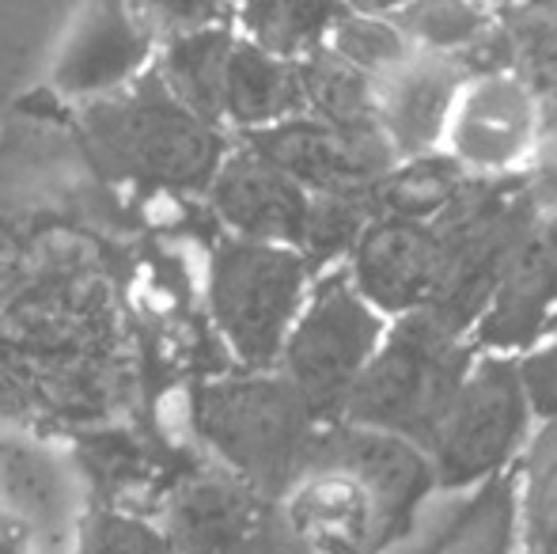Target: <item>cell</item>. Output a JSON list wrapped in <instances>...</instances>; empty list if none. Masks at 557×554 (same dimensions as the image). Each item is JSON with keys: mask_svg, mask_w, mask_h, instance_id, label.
Here are the masks:
<instances>
[{"mask_svg": "<svg viewBox=\"0 0 557 554\" xmlns=\"http://www.w3.org/2000/svg\"><path fill=\"white\" fill-rule=\"evenodd\" d=\"M175 554H293V532L277 525L270 502L232 475H201L168 505Z\"/></svg>", "mask_w": 557, "mask_h": 554, "instance_id": "obj_11", "label": "cell"}, {"mask_svg": "<svg viewBox=\"0 0 557 554\" xmlns=\"http://www.w3.org/2000/svg\"><path fill=\"white\" fill-rule=\"evenodd\" d=\"M326 50L342 58L349 69H357L360 76H368L372 84L387 81L395 69H403L413 58L410 38L391 23V15L349 12V8H342V15L331 27Z\"/></svg>", "mask_w": 557, "mask_h": 554, "instance_id": "obj_24", "label": "cell"}, {"mask_svg": "<svg viewBox=\"0 0 557 554\" xmlns=\"http://www.w3.org/2000/svg\"><path fill=\"white\" fill-rule=\"evenodd\" d=\"M535 217L539 209L520 178H470L429 224L436 236V285L421 311L459 338L474 331L508 255Z\"/></svg>", "mask_w": 557, "mask_h": 554, "instance_id": "obj_4", "label": "cell"}, {"mask_svg": "<svg viewBox=\"0 0 557 554\" xmlns=\"http://www.w3.org/2000/svg\"><path fill=\"white\" fill-rule=\"evenodd\" d=\"M387 15L413 50L444 58H467L493 35V15L478 4H413Z\"/></svg>", "mask_w": 557, "mask_h": 554, "instance_id": "obj_26", "label": "cell"}, {"mask_svg": "<svg viewBox=\"0 0 557 554\" xmlns=\"http://www.w3.org/2000/svg\"><path fill=\"white\" fill-rule=\"evenodd\" d=\"M550 327H557V311H554V323H550Z\"/></svg>", "mask_w": 557, "mask_h": 554, "instance_id": "obj_31", "label": "cell"}, {"mask_svg": "<svg viewBox=\"0 0 557 554\" xmlns=\"http://www.w3.org/2000/svg\"><path fill=\"white\" fill-rule=\"evenodd\" d=\"M296 73H300L304 107L311 111V119L342 130H380L375 126V84L345 65L342 58H334L326 46L296 61Z\"/></svg>", "mask_w": 557, "mask_h": 554, "instance_id": "obj_21", "label": "cell"}, {"mask_svg": "<svg viewBox=\"0 0 557 554\" xmlns=\"http://www.w3.org/2000/svg\"><path fill=\"white\" fill-rule=\"evenodd\" d=\"M311 448L337 459V464H345L372 487V494L380 497L395 535H403L413 525L418 505L436 487L429 452H421L418 444L403 441V436L334 421V426L319 429Z\"/></svg>", "mask_w": 557, "mask_h": 554, "instance_id": "obj_16", "label": "cell"}, {"mask_svg": "<svg viewBox=\"0 0 557 554\" xmlns=\"http://www.w3.org/2000/svg\"><path fill=\"white\" fill-rule=\"evenodd\" d=\"M235 46V35L224 23L201 30H186V35L168 38L160 61V81L168 84V91L194 111L201 122L216 126L224 119V69L227 53Z\"/></svg>", "mask_w": 557, "mask_h": 554, "instance_id": "obj_20", "label": "cell"}, {"mask_svg": "<svg viewBox=\"0 0 557 554\" xmlns=\"http://www.w3.org/2000/svg\"><path fill=\"white\" fill-rule=\"evenodd\" d=\"M84 554H175L168 540L156 528L140 525L133 517H96L84 540Z\"/></svg>", "mask_w": 557, "mask_h": 554, "instance_id": "obj_28", "label": "cell"}, {"mask_svg": "<svg viewBox=\"0 0 557 554\" xmlns=\"http://www.w3.org/2000/svg\"><path fill=\"white\" fill-rule=\"evenodd\" d=\"M470 372V346L433 316H403L352 384L342 407L345 426L403 436L429 452L455 392Z\"/></svg>", "mask_w": 557, "mask_h": 554, "instance_id": "obj_2", "label": "cell"}, {"mask_svg": "<svg viewBox=\"0 0 557 554\" xmlns=\"http://www.w3.org/2000/svg\"><path fill=\"white\" fill-rule=\"evenodd\" d=\"M516 543V487L512 479L482 482L478 494L455 502L418 540L398 543L387 554H512Z\"/></svg>", "mask_w": 557, "mask_h": 554, "instance_id": "obj_18", "label": "cell"}, {"mask_svg": "<svg viewBox=\"0 0 557 554\" xmlns=\"http://www.w3.org/2000/svg\"><path fill=\"white\" fill-rule=\"evenodd\" d=\"M243 27L247 42L273 53L281 61H300L311 50L326 46L331 27L342 15V8L331 4H250L243 8Z\"/></svg>", "mask_w": 557, "mask_h": 554, "instance_id": "obj_25", "label": "cell"}, {"mask_svg": "<svg viewBox=\"0 0 557 554\" xmlns=\"http://www.w3.org/2000/svg\"><path fill=\"white\" fill-rule=\"evenodd\" d=\"M285 517L293 540L319 554H372L398 540L372 487L315 448L285 494Z\"/></svg>", "mask_w": 557, "mask_h": 554, "instance_id": "obj_10", "label": "cell"}, {"mask_svg": "<svg viewBox=\"0 0 557 554\" xmlns=\"http://www.w3.org/2000/svg\"><path fill=\"white\" fill-rule=\"evenodd\" d=\"M523 186H528L539 213L557 217V119H550V126H543L535 156L523 171Z\"/></svg>", "mask_w": 557, "mask_h": 554, "instance_id": "obj_30", "label": "cell"}, {"mask_svg": "<svg viewBox=\"0 0 557 554\" xmlns=\"http://www.w3.org/2000/svg\"><path fill=\"white\" fill-rule=\"evenodd\" d=\"M311 267L300 251L250 239H224L209 267V308L224 342L247 369L262 372L308 304Z\"/></svg>", "mask_w": 557, "mask_h": 554, "instance_id": "obj_5", "label": "cell"}, {"mask_svg": "<svg viewBox=\"0 0 557 554\" xmlns=\"http://www.w3.org/2000/svg\"><path fill=\"white\" fill-rule=\"evenodd\" d=\"M372 198H311L308 201V221H304V236L296 251L304 255L311 270L326 267V262L352 255L364 224L372 221Z\"/></svg>", "mask_w": 557, "mask_h": 554, "instance_id": "obj_27", "label": "cell"}, {"mask_svg": "<svg viewBox=\"0 0 557 554\" xmlns=\"http://www.w3.org/2000/svg\"><path fill=\"white\" fill-rule=\"evenodd\" d=\"M247 152L293 178L308 198H372L398 168L380 130H342L311 114L247 134Z\"/></svg>", "mask_w": 557, "mask_h": 554, "instance_id": "obj_9", "label": "cell"}, {"mask_svg": "<svg viewBox=\"0 0 557 554\" xmlns=\"http://www.w3.org/2000/svg\"><path fill=\"white\" fill-rule=\"evenodd\" d=\"M557 311V217L539 213L508 255L500 281L474 323V342L485 349H528Z\"/></svg>", "mask_w": 557, "mask_h": 554, "instance_id": "obj_12", "label": "cell"}, {"mask_svg": "<svg viewBox=\"0 0 557 554\" xmlns=\"http://www.w3.org/2000/svg\"><path fill=\"white\" fill-rule=\"evenodd\" d=\"M152 50V27L129 8H91L65 42L53 84L69 96H114L140 76Z\"/></svg>", "mask_w": 557, "mask_h": 554, "instance_id": "obj_17", "label": "cell"}, {"mask_svg": "<svg viewBox=\"0 0 557 554\" xmlns=\"http://www.w3.org/2000/svg\"><path fill=\"white\" fill-rule=\"evenodd\" d=\"M467 183L470 178L444 152L421 156V160H406L403 168H395L375 186L372 209L380 206L383 217H398V221L433 224L459 198Z\"/></svg>", "mask_w": 557, "mask_h": 554, "instance_id": "obj_22", "label": "cell"}, {"mask_svg": "<svg viewBox=\"0 0 557 554\" xmlns=\"http://www.w3.org/2000/svg\"><path fill=\"white\" fill-rule=\"evenodd\" d=\"M516 372H520L531 418L557 421V338L539 349H531V354L516 365Z\"/></svg>", "mask_w": 557, "mask_h": 554, "instance_id": "obj_29", "label": "cell"}, {"mask_svg": "<svg viewBox=\"0 0 557 554\" xmlns=\"http://www.w3.org/2000/svg\"><path fill=\"white\" fill-rule=\"evenodd\" d=\"M352 288L375 316H413L436 285V236L429 224L375 213L352 247Z\"/></svg>", "mask_w": 557, "mask_h": 554, "instance_id": "obj_14", "label": "cell"}, {"mask_svg": "<svg viewBox=\"0 0 557 554\" xmlns=\"http://www.w3.org/2000/svg\"><path fill=\"white\" fill-rule=\"evenodd\" d=\"M300 114H308V107L296 61H281L247 38H235L224 69V119L255 134Z\"/></svg>", "mask_w": 557, "mask_h": 554, "instance_id": "obj_19", "label": "cell"}, {"mask_svg": "<svg viewBox=\"0 0 557 554\" xmlns=\"http://www.w3.org/2000/svg\"><path fill=\"white\" fill-rule=\"evenodd\" d=\"M387 319L375 316L349 274H326L308 293L300 319L281 349V380L304 399L315 421L342 415L352 384L380 349Z\"/></svg>", "mask_w": 557, "mask_h": 554, "instance_id": "obj_6", "label": "cell"}, {"mask_svg": "<svg viewBox=\"0 0 557 554\" xmlns=\"http://www.w3.org/2000/svg\"><path fill=\"white\" fill-rule=\"evenodd\" d=\"M531 429V407L523 395L516 361L485 357L470 365L451 407L429 444L433 479L444 490H467L497 479L500 467L520 452Z\"/></svg>", "mask_w": 557, "mask_h": 554, "instance_id": "obj_7", "label": "cell"}, {"mask_svg": "<svg viewBox=\"0 0 557 554\" xmlns=\"http://www.w3.org/2000/svg\"><path fill=\"white\" fill-rule=\"evenodd\" d=\"M516 540L520 554H557V421H546L528 448L523 490L516 494Z\"/></svg>", "mask_w": 557, "mask_h": 554, "instance_id": "obj_23", "label": "cell"}, {"mask_svg": "<svg viewBox=\"0 0 557 554\" xmlns=\"http://www.w3.org/2000/svg\"><path fill=\"white\" fill-rule=\"evenodd\" d=\"M84 134L114 178L148 190H209L227 160L221 130L186 111L156 69L140 73L129 88L84 107Z\"/></svg>", "mask_w": 557, "mask_h": 554, "instance_id": "obj_1", "label": "cell"}, {"mask_svg": "<svg viewBox=\"0 0 557 554\" xmlns=\"http://www.w3.org/2000/svg\"><path fill=\"white\" fill-rule=\"evenodd\" d=\"M543 137V103L512 69L474 73L462 84L444 130L441 152L462 175L512 178L528 171Z\"/></svg>", "mask_w": 557, "mask_h": 554, "instance_id": "obj_8", "label": "cell"}, {"mask_svg": "<svg viewBox=\"0 0 557 554\" xmlns=\"http://www.w3.org/2000/svg\"><path fill=\"white\" fill-rule=\"evenodd\" d=\"M194 426L227 464L232 479L262 494L285 497L308 464L319 421L281 377H232L194 395Z\"/></svg>", "mask_w": 557, "mask_h": 554, "instance_id": "obj_3", "label": "cell"}, {"mask_svg": "<svg viewBox=\"0 0 557 554\" xmlns=\"http://www.w3.org/2000/svg\"><path fill=\"white\" fill-rule=\"evenodd\" d=\"M213 209L235 232V239L273 247H300L308 221V194L255 152H227L209 186Z\"/></svg>", "mask_w": 557, "mask_h": 554, "instance_id": "obj_15", "label": "cell"}, {"mask_svg": "<svg viewBox=\"0 0 557 554\" xmlns=\"http://www.w3.org/2000/svg\"><path fill=\"white\" fill-rule=\"evenodd\" d=\"M467 81L470 69L462 58L413 50L403 69L375 84V126L395 160H421L441 152L447 119Z\"/></svg>", "mask_w": 557, "mask_h": 554, "instance_id": "obj_13", "label": "cell"}]
</instances>
